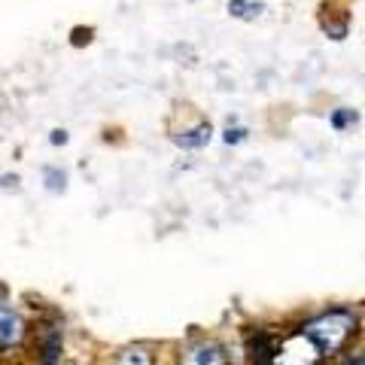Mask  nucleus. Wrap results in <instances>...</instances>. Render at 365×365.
I'll use <instances>...</instances> for the list:
<instances>
[{
  "instance_id": "5",
  "label": "nucleus",
  "mask_w": 365,
  "mask_h": 365,
  "mask_svg": "<svg viewBox=\"0 0 365 365\" xmlns=\"http://www.w3.org/2000/svg\"><path fill=\"white\" fill-rule=\"evenodd\" d=\"M265 4H256V0H228V13L235 19H256Z\"/></svg>"
},
{
  "instance_id": "3",
  "label": "nucleus",
  "mask_w": 365,
  "mask_h": 365,
  "mask_svg": "<svg viewBox=\"0 0 365 365\" xmlns=\"http://www.w3.org/2000/svg\"><path fill=\"white\" fill-rule=\"evenodd\" d=\"M177 365H225V353L216 341H192L180 350V362Z\"/></svg>"
},
{
  "instance_id": "10",
  "label": "nucleus",
  "mask_w": 365,
  "mask_h": 365,
  "mask_svg": "<svg viewBox=\"0 0 365 365\" xmlns=\"http://www.w3.org/2000/svg\"><path fill=\"white\" fill-rule=\"evenodd\" d=\"M268 365H289V362H280V356H274V359H271Z\"/></svg>"
},
{
  "instance_id": "2",
  "label": "nucleus",
  "mask_w": 365,
  "mask_h": 365,
  "mask_svg": "<svg viewBox=\"0 0 365 365\" xmlns=\"http://www.w3.org/2000/svg\"><path fill=\"white\" fill-rule=\"evenodd\" d=\"M25 338H28V326L21 314L13 304H0V350L13 353L25 344Z\"/></svg>"
},
{
  "instance_id": "1",
  "label": "nucleus",
  "mask_w": 365,
  "mask_h": 365,
  "mask_svg": "<svg viewBox=\"0 0 365 365\" xmlns=\"http://www.w3.org/2000/svg\"><path fill=\"white\" fill-rule=\"evenodd\" d=\"M356 332V314L350 307H332V311L319 314L314 319H307L302 326V335L307 338V344L314 347L317 356H335L350 341V335Z\"/></svg>"
},
{
  "instance_id": "7",
  "label": "nucleus",
  "mask_w": 365,
  "mask_h": 365,
  "mask_svg": "<svg viewBox=\"0 0 365 365\" xmlns=\"http://www.w3.org/2000/svg\"><path fill=\"white\" fill-rule=\"evenodd\" d=\"M329 122H332V128H335V131H347L350 125H356V122H359V113H356V110L341 107V110L332 113V119H329Z\"/></svg>"
},
{
  "instance_id": "8",
  "label": "nucleus",
  "mask_w": 365,
  "mask_h": 365,
  "mask_svg": "<svg viewBox=\"0 0 365 365\" xmlns=\"http://www.w3.org/2000/svg\"><path fill=\"white\" fill-rule=\"evenodd\" d=\"M222 140H225L228 146L241 143V140H247V128H225V134H222Z\"/></svg>"
},
{
  "instance_id": "9",
  "label": "nucleus",
  "mask_w": 365,
  "mask_h": 365,
  "mask_svg": "<svg viewBox=\"0 0 365 365\" xmlns=\"http://www.w3.org/2000/svg\"><path fill=\"white\" fill-rule=\"evenodd\" d=\"M49 140H52V146H64L67 143V131H52Z\"/></svg>"
},
{
  "instance_id": "6",
  "label": "nucleus",
  "mask_w": 365,
  "mask_h": 365,
  "mask_svg": "<svg viewBox=\"0 0 365 365\" xmlns=\"http://www.w3.org/2000/svg\"><path fill=\"white\" fill-rule=\"evenodd\" d=\"M116 365H153V353L146 347H128L125 353H119Z\"/></svg>"
},
{
  "instance_id": "4",
  "label": "nucleus",
  "mask_w": 365,
  "mask_h": 365,
  "mask_svg": "<svg viewBox=\"0 0 365 365\" xmlns=\"http://www.w3.org/2000/svg\"><path fill=\"white\" fill-rule=\"evenodd\" d=\"M210 137H213L210 122H198V125H192V128L180 131L174 140H177V146H182V150H201V146L210 143Z\"/></svg>"
}]
</instances>
